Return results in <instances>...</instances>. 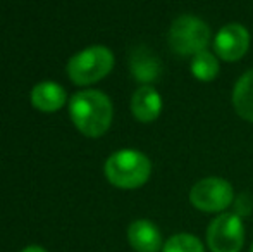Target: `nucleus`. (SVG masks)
I'll use <instances>...</instances> for the list:
<instances>
[{"label": "nucleus", "instance_id": "obj_13", "mask_svg": "<svg viewBox=\"0 0 253 252\" xmlns=\"http://www.w3.org/2000/svg\"><path fill=\"white\" fill-rule=\"evenodd\" d=\"M162 252H205V247L191 233H176L164 244Z\"/></svg>", "mask_w": 253, "mask_h": 252}, {"label": "nucleus", "instance_id": "obj_9", "mask_svg": "<svg viewBox=\"0 0 253 252\" xmlns=\"http://www.w3.org/2000/svg\"><path fill=\"white\" fill-rule=\"evenodd\" d=\"M162 99L159 92L150 85H143L133 94L131 99V112L140 123H152L160 116Z\"/></svg>", "mask_w": 253, "mask_h": 252}, {"label": "nucleus", "instance_id": "obj_11", "mask_svg": "<svg viewBox=\"0 0 253 252\" xmlns=\"http://www.w3.org/2000/svg\"><path fill=\"white\" fill-rule=\"evenodd\" d=\"M233 105L238 116L253 123V69L247 71L234 85Z\"/></svg>", "mask_w": 253, "mask_h": 252}, {"label": "nucleus", "instance_id": "obj_10", "mask_svg": "<svg viewBox=\"0 0 253 252\" xmlns=\"http://www.w3.org/2000/svg\"><path fill=\"white\" fill-rule=\"evenodd\" d=\"M67 92L55 81H42L31 90V104L42 112H57L66 104Z\"/></svg>", "mask_w": 253, "mask_h": 252}, {"label": "nucleus", "instance_id": "obj_5", "mask_svg": "<svg viewBox=\"0 0 253 252\" xmlns=\"http://www.w3.org/2000/svg\"><path fill=\"white\" fill-rule=\"evenodd\" d=\"M245 244V226L238 214L222 212L207 228V246L210 252H241Z\"/></svg>", "mask_w": 253, "mask_h": 252}, {"label": "nucleus", "instance_id": "obj_15", "mask_svg": "<svg viewBox=\"0 0 253 252\" xmlns=\"http://www.w3.org/2000/svg\"><path fill=\"white\" fill-rule=\"evenodd\" d=\"M21 252H47L43 249V247H38V246H30V247H26V249H23Z\"/></svg>", "mask_w": 253, "mask_h": 252}, {"label": "nucleus", "instance_id": "obj_4", "mask_svg": "<svg viewBox=\"0 0 253 252\" xmlns=\"http://www.w3.org/2000/svg\"><path fill=\"white\" fill-rule=\"evenodd\" d=\"M210 44V28L197 16H179L169 30V45L174 54L193 57L198 52L207 50Z\"/></svg>", "mask_w": 253, "mask_h": 252}, {"label": "nucleus", "instance_id": "obj_12", "mask_svg": "<svg viewBox=\"0 0 253 252\" xmlns=\"http://www.w3.org/2000/svg\"><path fill=\"white\" fill-rule=\"evenodd\" d=\"M191 74L203 83L212 81L219 74V61L209 50L198 52L191 57Z\"/></svg>", "mask_w": 253, "mask_h": 252}, {"label": "nucleus", "instance_id": "obj_3", "mask_svg": "<svg viewBox=\"0 0 253 252\" xmlns=\"http://www.w3.org/2000/svg\"><path fill=\"white\" fill-rule=\"evenodd\" d=\"M114 54L103 45H93L78 52L67 62V74L71 81L80 87L97 83L112 71Z\"/></svg>", "mask_w": 253, "mask_h": 252}, {"label": "nucleus", "instance_id": "obj_7", "mask_svg": "<svg viewBox=\"0 0 253 252\" xmlns=\"http://www.w3.org/2000/svg\"><path fill=\"white\" fill-rule=\"evenodd\" d=\"M250 47V33L240 23H229L219 30L213 38V50L227 62L240 61Z\"/></svg>", "mask_w": 253, "mask_h": 252}, {"label": "nucleus", "instance_id": "obj_8", "mask_svg": "<svg viewBox=\"0 0 253 252\" xmlns=\"http://www.w3.org/2000/svg\"><path fill=\"white\" fill-rule=\"evenodd\" d=\"M129 246L136 252H159L164 247L162 233L155 223L148 219H136L127 228Z\"/></svg>", "mask_w": 253, "mask_h": 252}, {"label": "nucleus", "instance_id": "obj_6", "mask_svg": "<svg viewBox=\"0 0 253 252\" xmlns=\"http://www.w3.org/2000/svg\"><path fill=\"white\" fill-rule=\"evenodd\" d=\"M234 201V190L229 182L217 176L203 178L190 190V202L203 212H222Z\"/></svg>", "mask_w": 253, "mask_h": 252}, {"label": "nucleus", "instance_id": "obj_16", "mask_svg": "<svg viewBox=\"0 0 253 252\" xmlns=\"http://www.w3.org/2000/svg\"><path fill=\"white\" fill-rule=\"evenodd\" d=\"M250 252H253V242H252V247H250Z\"/></svg>", "mask_w": 253, "mask_h": 252}, {"label": "nucleus", "instance_id": "obj_2", "mask_svg": "<svg viewBox=\"0 0 253 252\" xmlns=\"http://www.w3.org/2000/svg\"><path fill=\"white\" fill-rule=\"evenodd\" d=\"M103 171L114 187L131 190L148 182L152 175V162L147 155L134 149H123L107 159Z\"/></svg>", "mask_w": 253, "mask_h": 252}, {"label": "nucleus", "instance_id": "obj_1", "mask_svg": "<svg viewBox=\"0 0 253 252\" xmlns=\"http://www.w3.org/2000/svg\"><path fill=\"white\" fill-rule=\"evenodd\" d=\"M69 114L74 126L90 138H98L110 128L114 116L112 102L100 90L78 92L71 97Z\"/></svg>", "mask_w": 253, "mask_h": 252}, {"label": "nucleus", "instance_id": "obj_14", "mask_svg": "<svg viewBox=\"0 0 253 252\" xmlns=\"http://www.w3.org/2000/svg\"><path fill=\"white\" fill-rule=\"evenodd\" d=\"M133 73L138 80H143V81H150L153 78L159 76V71H160V64L157 59L150 57L147 54H136L133 57Z\"/></svg>", "mask_w": 253, "mask_h": 252}]
</instances>
